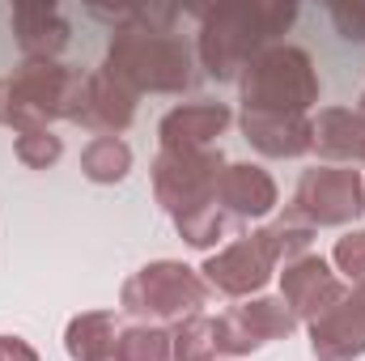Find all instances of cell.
<instances>
[{
	"label": "cell",
	"mask_w": 365,
	"mask_h": 361,
	"mask_svg": "<svg viewBox=\"0 0 365 361\" xmlns=\"http://www.w3.org/2000/svg\"><path fill=\"white\" fill-rule=\"evenodd\" d=\"M136 119V93L123 81H115L106 68L86 73V93H81V111L73 123L90 128L98 136H119L128 123Z\"/></svg>",
	"instance_id": "obj_12"
},
{
	"label": "cell",
	"mask_w": 365,
	"mask_h": 361,
	"mask_svg": "<svg viewBox=\"0 0 365 361\" xmlns=\"http://www.w3.org/2000/svg\"><path fill=\"white\" fill-rule=\"evenodd\" d=\"M208 298H212V289L204 285V276L195 268H187L179 260H158L123 280L119 306L136 323H153V327L170 323L175 327L191 315H204Z\"/></svg>",
	"instance_id": "obj_6"
},
{
	"label": "cell",
	"mask_w": 365,
	"mask_h": 361,
	"mask_svg": "<svg viewBox=\"0 0 365 361\" xmlns=\"http://www.w3.org/2000/svg\"><path fill=\"white\" fill-rule=\"evenodd\" d=\"M310 225L297 221V217H276L272 225L247 234V238H234L230 247H221L217 255L204 260V285L221 298H251L259 293L268 280H272L276 264H293L297 255L310 251Z\"/></svg>",
	"instance_id": "obj_2"
},
{
	"label": "cell",
	"mask_w": 365,
	"mask_h": 361,
	"mask_svg": "<svg viewBox=\"0 0 365 361\" xmlns=\"http://www.w3.org/2000/svg\"><path fill=\"white\" fill-rule=\"evenodd\" d=\"M331 260H336V268L353 280V289L365 293V230H349L344 238H336Z\"/></svg>",
	"instance_id": "obj_24"
},
{
	"label": "cell",
	"mask_w": 365,
	"mask_h": 361,
	"mask_svg": "<svg viewBox=\"0 0 365 361\" xmlns=\"http://www.w3.org/2000/svg\"><path fill=\"white\" fill-rule=\"evenodd\" d=\"M115 361H170V332L153 323H132L115 340Z\"/></svg>",
	"instance_id": "obj_21"
},
{
	"label": "cell",
	"mask_w": 365,
	"mask_h": 361,
	"mask_svg": "<svg viewBox=\"0 0 365 361\" xmlns=\"http://www.w3.org/2000/svg\"><path fill=\"white\" fill-rule=\"evenodd\" d=\"M327 13L349 43H365V4H331Z\"/></svg>",
	"instance_id": "obj_25"
},
{
	"label": "cell",
	"mask_w": 365,
	"mask_h": 361,
	"mask_svg": "<svg viewBox=\"0 0 365 361\" xmlns=\"http://www.w3.org/2000/svg\"><path fill=\"white\" fill-rule=\"evenodd\" d=\"M349 293V285L327 268L323 255H297L293 264H284L280 272V298L289 306V315L297 323H314L319 315H327L340 298Z\"/></svg>",
	"instance_id": "obj_10"
},
{
	"label": "cell",
	"mask_w": 365,
	"mask_h": 361,
	"mask_svg": "<svg viewBox=\"0 0 365 361\" xmlns=\"http://www.w3.org/2000/svg\"><path fill=\"white\" fill-rule=\"evenodd\" d=\"M81 171L90 183H119L132 171V149L119 136H93L81 153Z\"/></svg>",
	"instance_id": "obj_19"
},
{
	"label": "cell",
	"mask_w": 365,
	"mask_h": 361,
	"mask_svg": "<svg viewBox=\"0 0 365 361\" xmlns=\"http://www.w3.org/2000/svg\"><path fill=\"white\" fill-rule=\"evenodd\" d=\"M314 149L327 162H365V115L327 106L314 119Z\"/></svg>",
	"instance_id": "obj_17"
},
{
	"label": "cell",
	"mask_w": 365,
	"mask_h": 361,
	"mask_svg": "<svg viewBox=\"0 0 365 361\" xmlns=\"http://www.w3.org/2000/svg\"><path fill=\"white\" fill-rule=\"evenodd\" d=\"M357 213H365V179L357 171H344V166L306 171L297 191H293V204H289V217L306 221L310 230L349 225Z\"/></svg>",
	"instance_id": "obj_8"
},
{
	"label": "cell",
	"mask_w": 365,
	"mask_h": 361,
	"mask_svg": "<svg viewBox=\"0 0 365 361\" xmlns=\"http://www.w3.org/2000/svg\"><path fill=\"white\" fill-rule=\"evenodd\" d=\"M119 323L110 310H81L64 327V349L73 361H115Z\"/></svg>",
	"instance_id": "obj_18"
},
{
	"label": "cell",
	"mask_w": 365,
	"mask_h": 361,
	"mask_svg": "<svg viewBox=\"0 0 365 361\" xmlns=\"http://www.w3.org/2000/svg\"><path fill=\"white\" fill-rule=\"evenodd\" d=\"M361 115H365V98H361Z\"/></svg>",
	"instance_id": "obj_28"
},
{
	"label": "cell",
	"mask_w": 365,
	"mask_h": 361,
	"mask_svg": "<svg viewBox=\"0 0 365 361\" xmlns=\"http://www.w3.org/2000/svg\"><path fill=\"white\" fill-rule=\"evenodd\" d=\"M238 221L234 217H225L217 204L212 208H200V213H187V217H175V230H179V238L187 247H195V251H208V247H217L221 238H230V230H234Z\"/></svg>",
	"instance_id": "obj_22"
},
{
	"label": "cell",
	"mask_w": 365,
	"mask_h": 361,
	"mask_svg": "<svg viewBox=\"0 0 365 361\" xmlns=\"http://www.w3.org/2000/svg\"><path fill=\"white\" fill-rule=\"evenodd\" d=\"M225 171L221 149H162L153 158V195L175 217L217 204V179Z\"/></svg>",
	"instance_id": "obj_7"
},
{
	"label": "cell",
	"mask_w": 365,
	"mask_h": 361,
	"mask_svg": "<svg viewBox=\"0 0 365 361\" xmlns=\"http://www.w3.org/2000/svg\"><path fill=\"white\" fill-rule=\"evenodd\" d=\"M242 136L264 158H302L314 149V119L306 115H242Z\"/></svg>",
	"instance_id": "obj_16"
},
{
	"label": "cell",
	"mask_w": 365,
	"mask_h": 361,
	"mask_svg": "<svg viewBox=\"0 0 365 361\" xmlns=\"http://www.w3.org/2000/svg\"><path fill=\"white\" fill-rule=\"evenodd\" d=\"M238 90H242V115L289 119V115H306L319 102V73L302 47L272 43L242 68Z\"/></svg>",
	"instance_id": "obj_4"
},
{
	"label": "cell",
	"mask_w": 365,
	"mask_h": 361,
	"mask_svg": "<svg viewBox=\"0 0 365 361\" xmlns=\"http://www.w3.org/2000/svg\"><path fill=\"white\" fill-rule=\"evenodd\" d=\"M225 128H230L225 102H187L162 119L158 136H162V149H212V141Z\"/></svg>",
	"instance_id": "obj_15"
},
{
	"label": "cell",
	"mask_w": 365,
	"mask_h": 361,
	"mask_svg": "<svg viewBox=\"0 0 365 361\" xmlns=\"http://www.w3.org/2000/svg\"><path fill=\"white\" fill-rule=\"evenodd\" d=\"M217 208L234 221H251V217H268L276 208V183L264 166L251 162H225L221 179H217Z\"/></svg>",
	"instance_id": "obj_13"
},
{
	"label": "cell",
	"mask_w": 365,
	"mask_h": 361,
	"mask_svg": "<svg viewBox=\"0 0 365 361\" xmlns=\"http://www.w3.org/2000/svg\"><path fill=\"white\" fill-rule=\"evenodd\" d=\"M0 123H9V98H4V81H0Z\"/></svg>",
	"instance_id": "obj_27"
},
{
	"label": "cell",
	"mask_w": 365,
	"mask_h": 361,
	"mask_svg": "<svg viewBox=\"0 0 365 361\" xmlns=\"http://www.w3.org/2000/svg\"><path fill=\"white\" fill-rule=\"evenodd\" d=\"M64 153V141L51 132V128H34V132H17V162L34 166V171H47L56 166Z\"/></svg>",
	"instance_id": "obj_23"
},
{
	"label": "cell",
	"mask_w": 365,
	"mask_h": 361,
	"mask_svg": "<svg viewBox=\"0 0 365 361\" xmlns=\"http://www.w3.org/2000/svg\"><path fill=\"white\" fill-rule=\"evenodd\" d=\"M81 93H86L81 68L56 64V60H26L4 81V98H9V123L4 128L34 132V128H47L51 119L73 123L81 111Z\"/></svg>",
	"instance_id": "obj_5"
},
{
	"label": "cell",
	"mask_w": 365,
	"mask_h": 361,
	"mask_svg": "<svg viewBox=\"0 0 365 361\" xmlns=\"http://www.w3.org/2000/svg\"><path fill=\"white\" fill-rule=\"evenodd\" d=\"M170 21H175V9H132L128 21H119V30L110 34L102 68L115 81H123L136 98L140 93H182L200 81L191 47L166 30Z\"/></svg>",
	"instance_id": "obj_1"
},
{
	"label": "cell",
	"mask_w": 365,
	"mask_h": 361,
	"mask_svg": "<svg viewBox=\"0 0 365 361\" xmlns=\"http://www.w3.org/2000/svg\"><path fill=\"white\" fill-rule=\"evenodd\" d=\"M170 361H217V319L191 315L170 327Z\"/></svg>",
	"instance_id": "obj_20"
},
{
	"label": "cell",
	"mask_w": 365,
	"mask_h": 361,
	"mask_svg": "<svg viewBox=\"0 0 365 361\" xmlns=\"http://www.w3.org/2000/svg\"><path fill=\"white\" fill-rule=\"evenodd\" d=\"M293 4H251V9H212L200 17V64L208 77L230 81L272 47L276 34L293 26Z\"/></svg>",
	"instance_id": "obj_3"
},
{
	"label": "cell",
	"mask_w": 365,
	"mask_h": 361,
	"mask_svg": "<svg viewBox=\"0 0 365 361\" xmlns=\"http://www.w3.org/2000/svg\"><path fill=\"white\" fill-rule=\"evenodd\" d=\"M0 361H38V353L21 336H0Z\"/></svg>",
	"instance_id": "obj_26"
},
{
	"label": "cell",
	"mask_w": 365,
	"mask_h": 361,
	"mask_svg": "<svg viewBox=\"0 0 365 361\" xmlns=\"http://www.w3.org/2000/svg\"><path fill=\"white\" fill-rule=\"evenodd\" d=\"M297 319L289 315L284 298H251L217 319V357H247L272 340H289Z\"/></svg>",
	"instance_id": "obj_9"
},
{
	"label": "cell",
	"mask_w": 365,
	"mask_h": 361,
	"mask_svg": "<svg viewBox=\"0 0 365 361\" xmlns=\"http://www.w3.org/2000/svg\"><path fill=\"white\" fill-rule=\"evenodd\" d=\"M9 26H13L26 60H56L73 39V26L56 4H17Z\"/></svg>",
	"instance_id": "obj_14"
},
{
	"label": "cell",
	"mask_w": 365,
	"mask_h": 361,
	"mask_svg": "<svg viewBox=\"0 0 365 361\" xmlns=\"http://www.w3.org/2000/svg\"><path fill=\"white\" fill-rule=\"evenodd\" d=\"M314 361H357L365 357V293L349 289L327 315L310 323Z\"/></svg>",
	"instance_id": "obj_11"
}]
</instances>
